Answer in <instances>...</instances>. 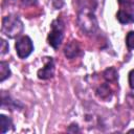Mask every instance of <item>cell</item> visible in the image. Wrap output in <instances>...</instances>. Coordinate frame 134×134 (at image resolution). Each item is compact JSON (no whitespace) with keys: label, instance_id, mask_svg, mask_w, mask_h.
<instances>
[{"label":"cell","instance_id":"6da1fadb","mask_svg":"<svg viewBox=\"0 0 134 134\" xmlns=\"http://www.w3.org/2000/svg\"><path fill=\"white\" fill-rule=\"evenodd\" d=\"M24 29L22 21L17 17V16H6L2 19V26H1V31L4 34L6 37L14 39L22 34Z\"/></svg>","mask_w":134,"mask_h":134},{"label":"cell","instance_id":"7a4b0ae2","mask_svg":"<svg viewBox=\"0 0 134 134\" xmlns=\"http://www.w3.org/2000/svg\"><path fill=\"white\" fill-rule=\"evenodd\" d=\"M64 38V22L61 19H55L51 23V30L48 34L47 41L50 46L57 49Z\"/></svg>","mask_w":134,"mask_h":134},{"label":"cell","instance_id":"3957f363","mask_svg":"<svg viewBox=\"0 0 134 134\" xmlns=\"http://www.w3.org/2000/svg\"><path fill=\"white\" fill-rule=\"evenodd\" d=\"M79 23L82 29L87 34H92L97 28L96 18L89 9H84L79 14Z\"/></svg>","mask_w":134,"mask_h":134},{"label":"cell","instance_id":"277c9868","mask_svg":"<svg viewBox=\"0 0 134 134\" xmlns=\"http://www.w3.org/2000/svg\"><path fill=\"white\" fill-rule=\"evenodd\" d=\"M16 52L20 59L27 58L34 50V44L28 36H23L16 42Z\"/></svg>","mask_w":134,"mask_h":134},{"label":"cell","instance_id":"5b68a950","mask_svg":"<svg viewBox=\"0 0 134 134\" xmlns=\"http://www.w3.org/2000/svg\"><path fill=\"white\" fill-rule=\"evenodd\" d=\"M54 73V62L52 58H46L44 67L38 70V77L40 80H48L53 76Z\"/></svg>","mask_w":134,"mask_h":134},{"label":"cell","instance_id":"8992f818","mask_svg":"<svg viewBox=\"0 0 134 134\" xmlns=\"http://www.w3.org/2000/svg\"><path fill=\"white\" fill-rule=\"evenodd\" d=\"M116 18L121 24L134 23V9L132 7L120 8L116 14Z\"/></svg>","mask_w":134,"mask_h":134},{"label":"cell","instance_id":"52a82bcc","mask_svg":"<svg viewBox=\"0 0 134 134\" xmlns=\"http://www.w3.org/2000/svg\"><path fill=\"white\" fill-rule=\"evenodd\" d=\"M80 52H81V48H80L77 41L69 42L64 48V54L68 59H73V58L77 57Z\"/></svg>","mask_w":134,"mask_h":134},{"label":"cell","instance_id":"ba28073f","mask_svg":"<svg viewBox=\"0 0 134 134\" xmlns=\"http://www.w3.org/2000/svg\"><path fill=\"white\" fill-rule=\"evenodd\" d=\"M96 95L104 100H109L112 96V91L107 83L102 84L97 89H96Z\"/></svg>","mask_w":134,"mask_h":134},{"label":"cell","instance_id":"9c48e42d","mask_svg":"<svg viewBox=\"0 0 134 134\" xmlns=\"http://www.w3.org/2000/svg\"><path fill=\"white\" fill-rule=\"evenodd\" d=\"M103 75H104V79H105L107 82H110V83L116 82L117 79H118L117 71H116V69H115L114 67H109V68H107V69L104 71Z\"/></svg>","mask_w":134,"mask_h":134},{"label":"cell","instance_id":"30bf717a","mask_svg":"<svg viewBox=\"0 0 134 134\" xmlns=\"http://www.w3.org/2000/svg\"><path fill=\"white\" fill-rule=\"evenodd\" d=\"M0 127H1V130L0 132L2 134H4L5 132H7L10 128H13V122H12V119L7 116H5L4 114H1L0 115Z\"/></svg>","mask_w":134,"mask_h":134},{"label":"cell","instance_id":"8fae6325","mask_svg":"<svg viewBox=\"0 0 134 134\" xmlns=\"http://www.w3.org/2000/svg\"><path fill=\"white\" fill-rule=\"evenodd\" d=\"M9 76H10V69H9L8 63L1 61L0 62V82H4Z\"/></svg>","mask_w":134,"mask_h":134},{"label":"cell","instance_id":"7c38bea8","mask_svg":"<svg viewBox=\"0 0 134 134\" xmlns=\"http://www.w3.org/2000/svg\"><path fill=\"white\" fill-rule=\"evenodd\" d=\"M126 44H127V47L130 50H133L134 49V31H130V32L127 34Z\"/></svg>","mask_w":134,"mask_h":134},{"label":"cell","instance_id":"4fadbf2b","mask_svg":"<svg viewBox=\"0 0 134 134\" xmlns=\"http://www.w3.org/2000/svg\"><path fill=\"white\" fill-rule=\"evenodd\" d=\"M118 3L124 6V8H129L134 5V0H118Z\"/></svg>","mask_w":134,"mask_h":134},{"label":"cell","instance_id":"5bb4252c","mask_svg":"<svg viewBox=\"0 0 134 134\" xmlns=\"http://www.w3.org/2000/svg\"><path fill=\"white\" fill-rule=\"evenodd\" d=\"M8 51V44L5 40L1 39V54H5L6 52Z\"/></svg>","mask_w":134,"mask_h":134},{"label":"cell","instance_id":"9a60e30c","mask_svg":"<svg viewBox=\"0 0 134 134\" xmlns=\"http://www.w3.org/2000/svg\"><path fill=\"white\" fill-rule=\"evenodd\" d=\"M129 85L131 89H134V69L129 72Z\"/></svg>","mask_w":134,"mask_h":134},{"label":"cell","instance_id":"2e32d148","mask_svg":"<svg viewBox=\"0 0 134 134\" xmlns=\"http://www.w3.org/2000/svg\"><path fill=\"white\" fill-rule=\"evenodd\" d=\"M23 4L27 5V4H30V5H36L37 4V0H21Z\"/></svg>","mask_w":134,"mask_h":134},{"label":"cell","instance_id":"e0dca14e","mask_svg":"<svg viewBox=\"0 0 134 134\" xmlns=\"http://www.w3.org/2000/svg\"><path fill=\"white\" fill-rule=\"evenodd\" d=\"M129 132L131 133V132H134V129H131V130H129Z\"/></svg>","mask_w":134,"mask_h":134}]
</instances>
